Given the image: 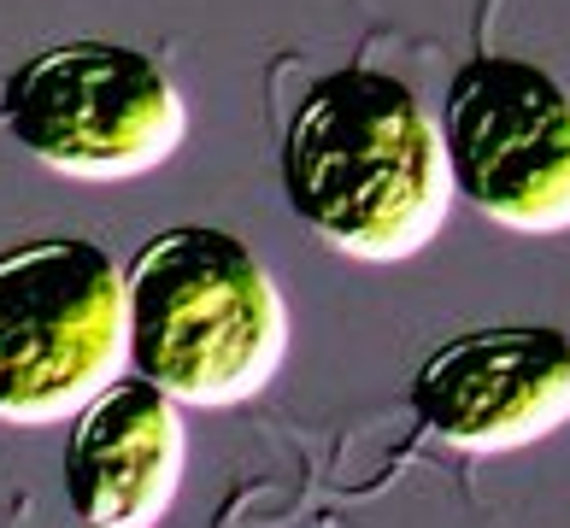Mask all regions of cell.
Here are the masks:
<instances>
[{"mask_svg":"<svg viewBox=\"0 0 570 528\" xmlns=\"http://www.w3.org/2000/svg\"><path fill=\"white\" fill-rule=\"evenodd\" d=\"M124 329L141 382L195 411L265 393L288 358V306L253 247L213 223L154 236L124 265Z\"/></svg>","mask_w":570,"mask_h":528,"instance_id":"cell-2","label":"cell"},{"mask_svg":"<svg viewBox=\"0 0 570 528\" xmlns=\"http://www.w3.org/2000/svg\"><path fill=\"white\" fill-rule=\"evenodd\" d=\"M453 195L518 236L570 229V89L530 59L476 53L435 118Z\"/></svg>","mask_w":570,"mask_h":528,"instance_id":"cell-5","label":"cell"},{"mask_svg":"<svg viewBox=\"0 0 570 528\" xmlns=\"http://www.w3.org/2000/svg\"><path fill=\"white\" fill-rule=\"evenodd\" d=\"M188 470L183 406L154 382L100 388L71 417L66 440V499L89 528H159Z\"/></svg>","mask_w":570,"mask_h":528,"instance_id":"cell-7","label":"cell"},{"mask_svg":"<svg viewBox=\"0 0 570 528\" xmlns=\"http://www.w3.org/2000/svg\"><path fill=\"white\" fill-rule=\"evenodd\" d=\"M417 422L459 452H518L570 422V335L547 323L471 329L412 376Z\"/></svg>","mask_w":570,"mask_h":528,"instance_id":"cell-6","label":"cell"},{"mask_svg":"<svg viewBox=\"0 0 570 528\" xmlns=\"http://www.w3.org/2000/svg\"><path fill=\"white\" fill-rule=\"evenodd\" d=\"M0 123L59 177L130 182L183 147L188 106L147 53L118 41H66L7 77Z\"/></svg>","mask_w":570,"mask_h":528,"instance_id":"cell-4","label":"cell"},{"mask_svg":"<svg viewBox=\"0 0 570 528\" xmlns=\"http://www.w3.org/2000/svg\"><path fill=\"white\" fill-rule=\"evenodd\" d=\"M130 365L124 270L95 241L0 252V422H66Z\"/></svg>","mask_w":570,"mask_h":528,"instance_id":"cell-3","label":"cell"},{"mask_svg":"<svg viewBox=\"0 0 570 528\" xmlns=\"http://www.w3.org/2000/svg\"><path fill=\"white\" fill-rule=\"evenodd\" d=\"M283 195L324 247L358 265H406L448 223L441 130L400 77L347 66L306 89L283 136Z\"/></svg>","mask_w":570,"mask_h":528,"instance_id":"cell-1","label":"cell"}]
</instances>
